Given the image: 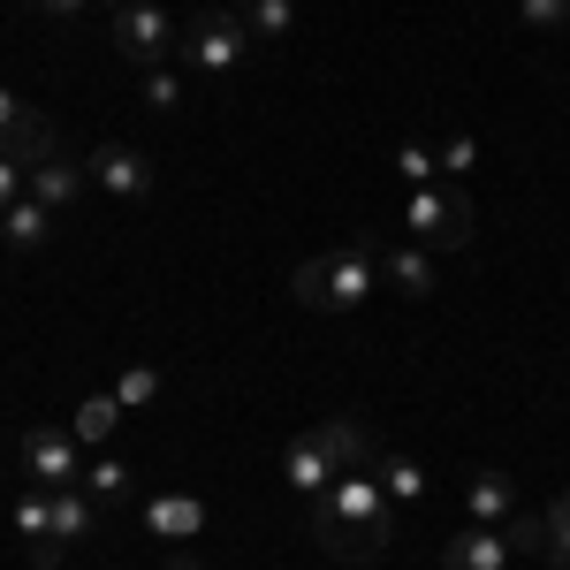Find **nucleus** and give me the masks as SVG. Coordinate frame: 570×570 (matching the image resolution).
I'll return each instance as SVG.
<instances>
[{
  "label": "nucleus",
  "mask_w": 570,
  "mask_h": 570,
  "mask_svg": "<svg viewBox=\"0 0 570 570\" xmlns=\"http://www.w3.org/2000/svg\"><path fill=\"white\" fill-rule=\"evenodd\" d=\"M115 426H122V403H115V395H85V403H77V419H69V434L85 441V449H99Z\"/></svg>",
  "instance_id": "19"
},
{
  "label": "nucleus",
  "mask_w": 570,
  "mask_h": 570,
  "mask_svg": "<svg viewBox=\"0 0 570 570\" xmlns=\"http://www.w3.org/2000/svg\"><path fill=\"white\" fill-rule=\"evenodd\" d=\"M23 176H31V168H23V160H8V153H0V214H8V206H16V198H23Z\"/></svg>",
  "instance_id": "28"
},
{
  "label": "nucleus",
  "mask_w": 570,
  "mask_h": 570,
  "mask_svg": "<svg viewBox=\"0 0 570 570\" xmlns=\"http://www.w3.org/2000/svg\"><path fill=\"white\" fill-rule=\"evenodd\" d=\"M85 168H91V183H99V190H115L122 206L153 198V160L130 153V145H99V153H85Z\"/></svg>",
  "instance_id": "7"
},
{
  "label": "nucleus",
  "mask_w": 570,
  "mask_h": 570,
  "mask_svg": "<svg viewBox=\"0 0 570 570\" xmlns=\"http://www.w3.org/2000/svg\"><path fill=\"white\" fill-rule=\"evenodd\" d=\"M510 532L502 525H464L449 532V548H441V570H510Z\"/></svg>",
  "instance_id": "10"
},
{
  "label": "nucleus",
  "mask_w": 570,
  "mask_h": 570,
  "mask_svg": "<svg viewBox=\"0 0 570 570\" xmlns=\"http://www.w3.org/2000/svg\"><path fill=\"white\" fill-rule=\"evenodd\" d=\"M153 395H160V373H153V365H130V373L115 381V403H122V411H137V403H153Z\"/></svg>",
  "instance_id": "24"
},
{
  "label": "nucleus",
  "mask_w": 570,
  "mask_h": 570,
  "mask_svg": "<svg viewBox=\"0 0 570 570\" xmlns=\"http://www.w3.org/2000/svg\"><path fill=\"white\" fill-rule=\"evenodd\" d=\"M464 510H472V525H510V518H518V494H510V480H502V472H472Z\"/></svg>",
  "instance_id": "15"
},
{
  "label": "nucleus",
  "mask_w": 570,
  "mask_h": 570,
  "mask_svg": "<svg viewBox=\"0 0 570 570\" xmlns=\"http://www.w3.org/2000/svg\"><path fill=\"white\" fill-rule=\"evenodd\" d=\"M0 244H8V252H46V244H53V214H46L39 198H16V206L0 214Z\"/></svg>",
  "instance_id": "13"
},
{
  "label": "nucleus",
  "mask_w": 570,
  "mask_h": 570,
  "mask_svg": "<svg viewBox=\"0 0 570 570\" xmlns=\"http://www.w3.org/2000/svg\"><path fill=\"white\" fill-rule=\"evenodd\" d=\"M381 282H389L395 297H434V289H441V266H434L426 244H389V252H381Z\"/></svg>",
  "instance_id": "11"
},
{
  "label": "nucleus",
  "mask_w": 570,
  "mask_h": 570,
  "mask_svg": "<svg viewBox=\"0 0 570 570\" xmlns=\"http://www.w3.org/2000/svg\"><path fill=\"white\" fill-rule=\"evenodd\" d=\"M312 540H320L335 563H373V556H389L395 525H389V487H381L373 464L343 472V480L312 502Z\"/></svg>",
  "instance_id": "1"
},
{
  "label": "nucleus",
  "mask_w": 570,
  "mask_h": 570,
  "mask_svg": "<svg viewBox=\"0 0 570 570\" xmlns=\"http://www.w3.org/2000/svg\"><path fill=\"white\" fill-rule=\"evenodd\" d=\"M282 480L297 487V494H305V502H320V494H327V487L343 480V464H335V456H327V449H320V434H297L289 441V449H282Z\"/></svg>",
  "instance_id": "9"
},
{
  "label": "nucleus",
  "mask_w": 570,
  "mask_h": 570,
  "mask_svg": "<svg viewBox=\"0 0 570 570\" xmlns=\"http://www.w3.org/2000/svg\"><path fill=\"white\" fill-rule=\"evenodd\" d=\"M168 570H206V563H190V556H176V563H168Z\"/></svg>",
  "instance_id": "30"
},
{
  "label": "nucleus",
  "mask_w": 570,
  "mask_h": 570,
  "mask_svg": "<svg viewBox=\"0 0 570 570\" xmlns=\"http://www.w3.org/2000/svg\"><path fill=\"white\" fill-rule=\"evenodd\" d=\"M85 183H91V168H85V160H69V153H46L39 168L23 176V198H39L46 214H69V206L85 198Z\"/></svg>",
  "instance_id": "8"
},
{
  "label": "nucleus",
  "mask_w": 570,
  "mask_h": 570,
  "mask_svg": "<svg viewBox=\"0 0 570 570\" xmlns=\"http://www.w3.org/2000/svg\"><path fill=\"white\" fill-rule=\"evenodd\" d=\"M472 198L456 190V183H434V190H411L403 198V228H411V244H426V252H464L472 244Z\"/></svg>",
  "instance_id": "4"
},
{
  "label": "nucleus",
  "mask_w": 570,
  "mask_h": 570,
  "mask_svg": "<svg viewBox=\"0 0 570 570\" xmlns=\"http://www.w3.org/2000/svg\"><path fill=\"white\" fill-rule=\"evenodd\" d=\"M312 434H320V449H327V456H335L343 472H357V464H373V441H365V426H357V419H320Z\"/></svg>",
  "instance_id": "17"
},
{
  "label": "nucleus",
  "mask_w": 570,
  "mask_h": 570,
  "mask_svg": "<svg viewBox=\"0 0 570 570\" xmlns=\"http://www.w3.org/2000/svg\"><path fill=\"white\" fill-rule=\"evenodd\" d=\"M176 16L160 8V0H130V8H115V46H122V61L137 69H160L168 53H176Z\"/></svg>",
  "instance_id": "6"
},
{
  "label": "nucleus",
  "mask_w": 570,
  "mask_h": 570,
  "mask_svg": "<svg viewBox=\"0 0 570 570\" xmlns=\"http://www.w3.org/2000/svg\"><path fill=\"white\" fill-rule=\"evenodd\" d=\"M518 16H525V31H540V39L570 31V0H518Z\"/></svg>",
  "instance_id": "23"
},
{
  "label": "nucleus",
  "mask_w": 570,
  "mask_h": 570,
  "mask_svg": "<svg viewBox=\"0 0 570 570\" xmlns=\"http://www.w3.org/2000/svg\"><path fill=\"white\" fill-rule=\"evenodd\" d=\"M46 16H85V0H39Z\"/></svg>",
  "instance_id": "29"
},
{
  "label": "nucleus",
  "mask_w": 570,
  "mask_h": 570,
  "mask_svg": "<svg viewBox=\"0 0 570 570\" xmlns=\"http://www.w3.org/2000/svg\"><path fill=\"white\" fill-rule=\"evenodd\" d=\"M145 532L190 540V532H206V502H198V494H153V502H145Z\"/></svg>",
  "instance_id": "12"
},
{
  "label": "nucleus",
  "mask_w": 570,
  "mask_h": 570,
  "mask_svg": "<svg viewBox=\"0 0 570 570\" xmlns=\"http://www.w3.org/2000/svg\"><path fill=\"white\" fill-rule=\"evenodd\" d=\"M130 464H122V456H91L85 464V494L91 502H99V510H115V502H130Z\"/></svg>",
  "instance_id": "18"
},
{
  "label": "nucleus",
  "mask_w": 570,
  "mask_h": 570,
  "mask_svg": "<svg viewBox=\"0 0 570 570\" xmlns=\"http://www.w3.org/2000/svg\"><path fill=\"white\" fill-rule=\"evenodd\" d=\"M434 160H441V183H456L464 168H472V160H480V145H472V137H441Z\"/></svg>",
  "instance_id": "26"
},
{
  "label": "nucleus",
  "mask_w": 570,
  "mask_h": 570,
  "mask_svg": "<svg viewBox=\"0 0 570 570\" xmlns=\"http://www.w3.org/2000/svg\"><path fill=\"white\" fill-rule=\"evenodd\" d=\"M395 176L411 183V190H434L441 183V160H434V145H395V160H389Z\"/></svg>",
  "instance_id": "21"
},
{
  "label": "nucleus",
  "mask_w": 570,
  "mask_h": 570,
  "mask_svg": "<svg viewBox=\"0 0 570 570\" xmlns=\"http://www.w3.org/2000/svg\"><path fill=\"white\" fill-rule=\"evenodd\" d=\"M510 548H532V556H540V548H548V518H510Z\"/></svg>",
  "instance_id": "27"
},
{
  "label": "nucleus",
  "mask_w": 570,
  "mask_h": 570,
  "mask_svg": "<svg viewBox=\"0 0 570 570\" xmlns=\"http://www.w3.org/2000/svg\"><path fill=\"white\" fill-rule=\"evenodd\" d=\"M145 107H160V115H176V107H183V77H176V69H145Z\"/></svg>",
  "instance_id": "25"
},
{
  "label": "nucleus",
  "mask_w": 570,
  "mask_h": 570,
  "mask_svg": "<svg viewBox=\"0 0 570 570\" xmlns=\"http://www.w3.org/2000/svg\"><path fill=\"white\" fill-rule=\"evenodd\" d=\"M107 8H130V0H107Z\"/></svg>",
  "instance_id": "31"
},
{
  "label": "nucleus",
  "mask_w": 570,
  "mask_h": 570,
  "mask_svg": "<svg viewBox=\"0 0 570 570\" xmlns=\"http://www.w3.org/2000/svg\"><path fill=\"white\" fill-rule=\"evenodd\" d=\"M91 525H99V502H91L85 487H61V494H53V548L91 540Z\"/></svg>",
  "instance_id": "16"
},
{
  "label": "nucleus",
  "mask_w": 570,
  "mask_h": 570,
  "mask_svg": "<svg viewBox=\"0 0 570 570\" xmlns=\"http://www.w3.org/2000/svg\"><path fill=\"white\" fill-rule=\"evenodd\" d=\"M381 236H351V244H335L327 259H305L289 274V289H297V305L305 312H357L373 289H381Z\"/></svg>",
  "instance_id": "2"
},
{
  "label": "nucleus",
  "mask_w": 570,
  "mask_h": 570,
  "mask_svg": "<svg viewBox=\"0 0 570 570\" xmlns=\"http://www.w3.org/2000/svg\"><path fill=\"white\" fill-rule=\"evenodd\" d=\"M540 556H548V570H570V487L548 502V548Z\"/></svg>",
  "instance_id": "22"
},
{
  "label": "nucleus",
  "mask_w": 570,
  "mask_h": 570,
  "mask_svg": "<svg viewBox=\"0 0 570 570\" xmlns=\"http://www.w3.org/2000/svg\"><path fill=\"white\" fill-rule=\"evenodd\" d=\"M236 23L252 31V46H282L289 31H297V0H244Z\"/></svg>",
  "instance_id": "14"
},
{
  "label": "nucleus",
  "mask_w": 570,
  "mask_h": 570,
  "mask_svg": "<svg viewBox=\"0 0 570 570\" xmlns=\"http://www.w3.org/2000/svg\"><path fill=\"white\" fill-rule=\"evenodd\" d=\"M373 472L389 487V502H426V472H419L411 456H373Z\"/></svg>",
  "instance_id": "20"
},
{
  "label": "nucleus",
  "mask_w": 570,
  "mask_h": 570,
  "mask_svg": "<svg viewBox=\"0 0 570 570\" xmlns=\"http://www.w3.org/2000/svg\"><path fill=\"white\" fill-rule=\"evenodd\" d=\"M244 53H252V31H244L228 8H206L198 23H183V31H176V61L190 69V77H236Z\"/></svg>",
  "instance_id": "3"
},
{
  "label": "nucleus",
  "mask_w": 570,
  "mask_h": 570,
  "mask_svg": "<svg viewBox=\"0 0 570 570\" xmlns=\"http://www.w3.org/2000/svg\"><path fill=\"white\" fill-rule=\"evenodd\" d=\"M23 480L61 494V487H85V441L69 426H31L23 434Z\"/></svg>",
  "instance_id": "5"
}]
</instances>
